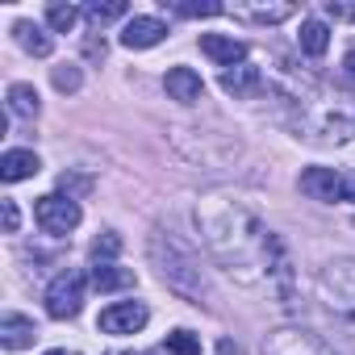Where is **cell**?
I'll list each match as a JSON object with an SVG mask.
<instances>
[{"label":"cell","mask_w":355,"mask_h":355,"mask_svg":"<svg viewBox=\"0 0 355 355\" xmlns=\"http://www.w3.org/2000/svg\"><path fill=\"white\" fill-rule=\"evenodd\" d=\"M197 230L209 255L247 288H268L276 301L293 297V259L284 243L230 193H205L197 201Z\"/></svg>","instance_id":"6da1fadb"},{"label":"cell","mask_w":355,"mask_h":355,"mask_svg":"<svg viewBox=\"0 0 355 355\" xmlns=\"http://www.w3.org/2000/svg\"><path fill=\"white\" fill-rule=\"evenodd\" d=\"M301 109L297 130L313 142H351L355 138V105L347 96H297Z\"/></svg>","instance_id":"7a4b0ae2"},{"label":"cell","mask_w":355,"mask_h":355,"mask_svg":"<svg viewBox=\"0 0 355 355\" xmlns=\"http://www.w3.org/2000/svg\"><path fill=\"white\" fill-rule=\"evenodd\" d=\"M150 259H155L163 284L175 288V293H184L189 301H201V297L209 293V288H205V276H201V268H197V259H193L184 247H175L171 239L155 234V239H150Z\"/></svg>","instance_id":"3957f363"},{"label":"cell","mask_w":355,"mask_h":355,"mask_svg":"<svg viewBox=\"0 0 355 355\" xmlns=\"http://www.w3.org/2000/svg\"><path fill=\"white\" fill-rule=\"evenodd\" d=\"M318 293L326 297L330 309L355 313V259H330L318 272Z\"/></svg>","instance_id":"277c9868"},{"label":"cell","mask_w":355,"mask_h":355,"mask_svg":"<svg viewBox=\"0 0 355 355\" xmlns=\"http://www.w3.org/2000/svg\"><path fill=\"white\" fill-rule=\"evenodd\" d=\"M84 288H88V276H84V272H76V268L59 272V276L46 284V313H51L55 322L76 318V313L84 309Z\"/></svg>","instance_id":"5b68a950"},{"label":"cell","mask_w":355,"mask_h":355,"mask_svg":"<svg viewBox=\"0 0 355 355\" xmlns=\"http://www.w3.org/2000/svg\"><path fill=\"white\" fill-rule=\"evenodd\" d=\"M34 218H38V226L46 234L63 239V234H71L80 226V201L76 197H63V193H46V197H38Z\"/></svg>","instance_id":"8992f818"},{"label":"cell","mask_w":355,"mask_h":355,"mask_svg":"<svg viewBox=\"0 0 355 355\" xmlns=\"http://www.w3.org/2000/svg\"><path fill=\"white\" fill-rule=\"evenodd\" d=\"M263 355H334V351L301 326H280L263 338Z\"/></svg>","instance_id":"52a82bcc"},{"label":"cell","mask_w":355,"mask_h":355,"mask_svg":"<svg viewBox=\"0 0 355 355\" xmlns=\"http://www.w3.org/2000/svg\"><path fill=\"white\" fill-rule=\"evenodd\" d=\"M146 318H150V309L142 301H113L109 309H101V322L96 326L105 334H138L146 326Z\"/></svg>","instance_id":"ba28073f"},{"label":"cell","mask_w":355,"mask_h":355,"mask_svg":"<svg viewBox=\"0 0 355 355\" xmlns=\"http://www.w3.org/2000/svg\"><path fill=\"white\" fill-rule=\"evenodd\" d=\"M301 193H305L309 201L334 205V201L347 197V184H343V175H338L334 167H305V171H301Z\"/></svg>","instance_id":"9c48e42d"},{"label":"cell","mask_w":355,"mask_h":355,"mask_svg":"<svg viewBox=\"0 0 355 355\" xmlns=\"http://www.w3.org/2000/svg\"><path fill=\"white\" fill-rule=\"evenodd\" d=\"M201 55L214 59L222 71L247 63V42H239L234 34H201Z\"/></svg>","instance_id":"30bf717a"},{"label":"cell","mask_w":355,"mask_h":355,"mask_svg":"<svg viewBox=\"0 0 355 355\" xmlns=\"http://www.w3.org/2000/svg\"><path fill=\"white\" fill-rule=\"evenodd\" d=\"M163 38H167V26L159 17H130L125 30H121V46H130V51H146Z\"/></svg>","instance_id":"8fae6325"},{"label":"cell","mask_w":355,"mask_h":355,"mask_svg":"<svg viewBox=\"0 0 355 355\" xmlns=\"http://www.w3.org/2000/svg\"><path fill=\"white\" fill-rule=\"evenodd\" d=\"M163 88H167L171 101H180V105H197L205 96V84H201V76L193 67H171L167 80H163Z\"/></svg>","instance_id":"7c38bea8"},{"label":"cell","mask_w":355,"mask_h":355,"mask_svg":"<svg viewBox=\"0 0 355 355\" xmlns=\"http://www.w3.org/2000/svg\"><path fill=\"white\" fill-rule=\"evenodd\" d=\"M34 338H38L34 318H26V313H5L0 318V343L9 351H26V347H34Z\"/></svg>","instance_id":"4fadbf2b"},{"label":"cell","mask_w":355,"mask_h":355,"mask_svg":"<svg viewBox=\"0 0 355 355\" xmlns=\"http://www.w3.org/2000/svg\"><path fill=\"white\" fill-rule=\"evenodd\" d=\"M42 171V159L34 150H5V159H0V180L5 184H17V180H30V175Z\"/></svg>","instance_id":"5bb4252c"},{"label":"cell","mask_w":355,"mask_h":355,"mask_svg":"<svg viewBox=\"0 0 355 355\" xmlns=\"http://www.w3.org/2000/svg\"><path fill=\"white\" fill-rule=\"evenodd\" d=\"M259 84H263V76H259V67H251V63H239V67L222 71V88H226L234 101L255 96V92H259Z\"/></svg>","instance_id":"9a60e30c"},{"label":"cell","mask_w":355,"mask_h":355,"mask_svg":"<svg viewBox=\"0 0 355 355\" xmlns=\"http://www.w3.org/2000/svg\"><path fill=\"white\" fill-rule=\"evenodd\" d=\"M88 280H92L96 293H121V288H134V272H130V268H117V263H92Z\"/></svg>","instance_id":"2e32d148"},{"label":"cell","mask_w":355,"mask_h":355,"mask_svg":"<svg viewBox=\"0 0 355 355\" xmlns=\"http://www.w3.org/2000/svg\"><path fill=\"white\" fill-rule=\"evenodd\" d=\"M13 38H17V46L26 51V55H34V59H46L51 55V34L42 30V26H34V21H17L13 26Z\"/></svg>","instance_id":"e0dca14e"},{"label":"cell","mask_w":355,"mask_h":355,"mask_svg":"<svg viewBox=\"0 0 355 355\" xmlns=\"http://www.w3.org/2000/svg\"><path fill=\"white\" fill-rule=\"evenodd\" d=\"M297 42H301V51L309 55V59H322L326 55V46H330V26L326 21H301V34H297Z\"/></svg>","instance_id":"ac0fdd59"},{"label":"cell","mask_w":355,"mask_h":355,"mask_svg":"<svg viewBox=\"0 0 355 355\" xmlns=\"http://www.w3.org/2000/svg\"><path fill=\"white\" fill-rule=\"evenodd\" d=\"M9 113L13 117H38L42 113V101H38L34 84H13L9 88Z\"/></svg>","instance_id":"d6986e66"},{"label":"cell","mask_w":355,"mask_h":355,"mask_svg":"<svg viewBox=\"0 0 355 355\" xmlns=\"http://www.w3.org/2000/svg\"><path fill=\"white\" fill-rule=\"evenodd\" d=\"M76 21H80V9L76 5H63V0H51V5H46V26L55 34H71Z\"/></svg>","instance_id":"ffe728a7"},{"label":"cell","mask_w":355,"mask_h":355,"mask_svg":"<svg viewBox=\"0 0 355 355\" xmlns=\"http://www.w3.org/2000/svg\"><path fill=\"white\" fill-rule=\"evenodd\" d=\"M234 13L251 21H284L293 17V5H234Z\"/></svg>","instance_id":"44dd1931"},{"label":"cell","mask_w":355,"mask_h":355,"mask_svg":"<svg viewBox=\"0 0 355 355\" xmlns=\"http://www.w3.org/2000/svg\"><path fill=\"white\" fill-rule=\"evenodd\" d=\"M84 13H88V21H92V26H109V21H117V17H125V0H109V5L92 0Z\"/></svg>","instance_id":"7402d4cb"},{"label":"cell","mask_w":355,"mask_h":355,"mask_svg":"<svg viewBox=\"0 0 355 355\" xmlns=\"http://www.w3.org/2000/svg\"><path fill=\"white\" fill-rule=\"evenodd\" d=\"M167 351L171 355H201V338L193 330H171L167 334Z\"/></svg>","instance_id":"603a6c76"},{"label":"cell","mask_w":355,"mask_h":355,"mask_svg":"<svg viewBox=\"0 0 355 355\" xmlns=\"http://www.w3.org/2000/svg\"><path fill=\"white\" fill-rule=\"evenodd\" d=\"M51 80H55L59 92H80V84H84V76H80L76 63H59V67L51 71Z\"/></svg>","instance_id":"cb8c5ba5"},{"label":"cell","mask_w":355,"mask_h":355,"mask_svg":"<svg viewBox=\"0 0 355 355\" xmlns=\"http://www.w3.org/2000/svg\"><path fill=\"white\" fill-rule=\"evenodd\" d=\"M121 251V239L117 234H101L92 243V263H113V255Z\"/></svg>","instance_id":"d4e9b609"},{"label":"cell","mask_w":355,"mask_h":355,"mask_svg":"<svg viewBox=\"0 0 355 355\" xmlns=\"http://www.w3.org/2000/svg\"><path fill=\"white\" fill-rule=\"evenodd\" d=\"M171 13H180V17H218L226 9L214 5V0H201V5H171Z\"/></svg>","instance_id":"484cf974"},{"label":"cell","mask_w":355,"mask_h":355,"mask_svg":"<svg viewBox=\"0 0 355 355\" xmlns=\"http://www.w3.org/2000/svg\"><path fill=\"white\" fill-rule=\"evenodd\" d=\"M0 218H5V230L9 234H17V226H21V214H17V201H0Z\"/></svg>","instance_id":"4316f807"},{"label":"cell","mask_w":355,"mask_h":355,"mask_svg":"<svg viewBox=\"0 0 355 355\" xmlns=\"http://www.w3.org/2000/svg\"><path fill=\"white\" fill-rule=\"evenodd\" d=\"M88 59H105V38H88Z\"/></svg>","instance_id":"83f0119b"},{"label":"cell","mask_w":355,"mask_h":355,"mask_svg":"<svg viewBox=\"0 0 355 355\" xmlns=\"http://www.w3.org/2000/svg\"><path fill=\"white\" fill-rule=\"evenodd\" d=\"M343 71H347V80H355V46L347 51V59H343Z\"/></svg>","instance_id":"f1b7e54d"},{"label":"cell","mask_w":355,"mask_h":355,"mask_svg":"<svg viewBox=\"0 0 355 355\" xmlns=\"http://www.w3.org/2000/svg\"><path fill=\"white\" fill-rule=\"evenodd\" d=\"M218 351H222V355H243V351H239V347H234V343H230V338H226V343H222V347H218Z\"/></svg>","instance_id":"f546056e"},{"label":"cell","mask_w":355,"mask_h":355,"mask_svg":"<svg viewBox=\"0 0 355 355\" xmlns=\"http://www.w3.org/2000/svg\"><path fill=\"white\" fill-rule=\"evenodd\" d=\"M46 355H76V351H67V347H59V351H46Z\"/></svg>","instance_id":"4dcf8cb0"},{"label":"cell","mask_w":355,"mask_h":355,"mask_svg":"<svg viewBox=\"0 0 355 355\" xmlns=\"http://www.w3.org/2000/svg\"><path fill=\"white\" fill-rule=\"evenodd\" d=\"M109 355H130V351H109Z\"/></svg>","instance_id":"1f68e13d"},{"label":"cell","mask_w":355,"mask_h":355,"mask_svg":"<svg viewBox=\"0 0 355 355\" xmlns=\"http://www.w3.org/2000/svg\"><path fill=\"white\" fill-rule=\"evenodd\" d=\"M351 193H355V184H351Z\"/></svg>","instance_id":"d6a6232c"}]
</instances>
